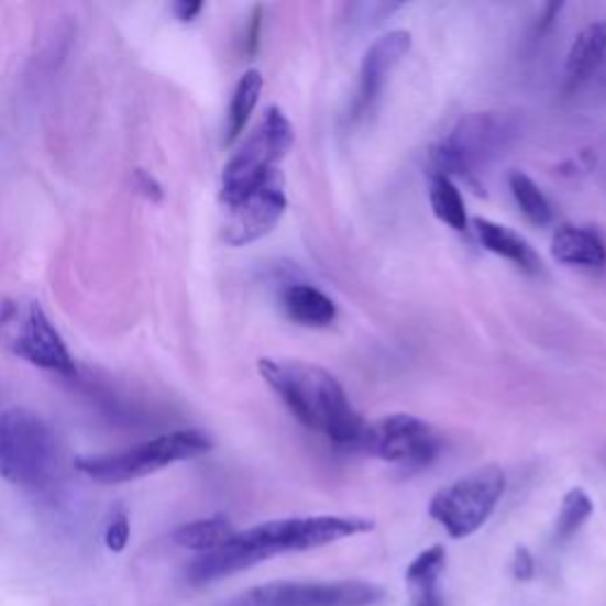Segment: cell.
Wrapping results in <instances>:
<instances>
[{
    "label": "cell",
    "instance_id": "3",
    "mask_svg": "<svg viewBox=\"0 0 606 606\" xmlns=\"http://www.w3.org/2000/svg\"><path fill=\"white\" fill-rule=\"evenodd\" d=\"M59 441L45 419L26 408L0 412V476L14 486L41 488L59 472Z\"/></svg>",
    "mask_w": 606,
    "mask_h": 606
},
{
    "label": "cell",
    "instance_id": "23",
    "mask_svg": "<svg viewBox=\"0 0 606 606\" xmlns=\"http://www.w3.org/2000/svg\"><path fill=\"white\" fill-rule=\"evenodd\" d=\"M131 538V524H129V515L126 509H114V515L110 517V524H107L104 531V546L110 548L112 552H123L129 546Z\"/></svg>",
    "mask_w": 606,
    "mask_h": 606
},
{
    "label": "cell",
    "instance_id": "2",
    "mask_svg": "<svg viewBox=\"0 0 606 606\" xmlns=\"http://www.w3.org/2000/svg\"><path fill=\"white\" fill-rule=\"evenodd\" d=\"M258 372L304 427L339 445H359L365 422L332 372L306 361L275 359H261Z\"/></svg>",
    "mask_w": 606,
    "mask_h": 606
},
{
    "label": "cell",
    "instance_id": "17",
    "mask_svg": "<svg viewBox=\"0 0 606 606\" xmlns=\"http://www.w3.org/2000/svg\"><path fill=\"white\" fill-rule=\"evenodd\" d=\"M445 566V550L433 546L419 552L406 571V581L412 585V606H443L439 595V576Z\"/></svg>",
    "mask_w": 606,
    "mask_h": 606
},
{
    "label": "cell",
    "instance_id": "16",
    "mask_svg": "<svg viewBox=\"0 0 606 606\" xmlns=\"http://www.w3.org/2000/svg\"><path fill=\"white\" fill-rule=\"evenodd\" d=\"M606 55V24H590L573 41L566 57V86L579 88L585 84Z\"/></svg>",
    "mask_w": 606,
    "mask_h": 606
},
{
    "label": "cell",
    "instance_id": "18",
    "mask_svg": "<svg viewBox=\"0 0 606 606\" xmlns=\"http://www.w3.org/2000/svg\"><path fill=\"white\" fill-rule=\"evenodd\" d=\"M263 92V76L258 69H249L235 92H232V100H230V107H228V126H225V143L232 145L235 140L242 135V131L246 129L249 119H252L256 104H258V98Z\"/></svg>",
    "mask_w": 606,
    "mask_h": 606
},
{
    "label": "cell",
    "instance_id": "19",
    "mask_svg": "<svg viewBox=\"0 0 606 606\" xmlns=\"http://www.w3.org/2000/svg\"><path fill=\"white\" fill-rule=\"evenodd\" d=\"M232 536H235V528H232V524L225 517L199 519L192 524H185L174 531L176 546L197 550V552L219 550Z\"/></svg>",
    "mask_w": 606,
    "mask_h": 606
},
{
    "label": "cell",
    "instance_id": "1",
    "mask_svg": "<svg viewBox=\"0 0 606 606\" xmlns=\"http://www.w3.org/2000/svg\"><path fill=\"white\" fill-rule=\"evenodd\" d=\"M372 521L359 517H304L258 524L235 533L219 550L205 552L188 566V581L195 585L211 583L266 562L279 552H301L330 546L359 533L372 531Z\"/></svg>",
    "mask_w": 606,
    "mask_h": 606
},
{
    "label": "cell",
    "instance_id": "10",
    "mask_svg": "<svg viewBox=\"0 0 606 606\" xmlns=\"http://www.w3.org/2000/svg\"><path fill=\"white\" fill-rule=\"evenodd\" d=\"M384 597L375 583H268L244 595L246 606H370Z\"/></svg>",
    "mask_w": 606,
    "mask_h": 606
},
{
    "label": "cell",
    "instance_id": "21",
    "mask_svg": "<svg viewBox=\"0 0 606 606\" xmlns=\"http://www.w3.org/2000/svg\"><path fill=\"white\" fill-rule=\"evenodd\" d=\"M509 190L517 199V207L533 225H548L552 221V207L538 185L521 170L509 174Z\"/></svg>",
    "mask_w": 606,
    "mask_h": 606
},
{
    "label": "cell",
    "instance_id": "22",
    "mask_svg": "<svg viewBox=\"0 0 606 606\" xmlns=\"http://www.w3.org/2000/svg\"><path fill=\"white\" fill-rule=\"evenodd\" d=\"M593 509L595 505L583 488H571L564 495L562 509H559V517H557V526H554L557 540H569L573 533H579V528L590 519Z\"/></svg>",
    "mask_w": 606,
    "mask_h": 606
},
{
    "label": "cell",
    "instance_id": "4",
    "mask_svg": "<svg viewBox=\"0 0 606 606\" xmlns=\"http://www.w3.org/2000/svg\"><path fill=\"white\" fill-rule=\"evenodd\" d=\"M211 448L213 443L205 431L180 429L121 450V453L76 460V470L98 484L114 486L159 472L174 462L207 455Z\"/></svg>",
    "mask_w": 606,
    "mask_h": 606
},
{
    "label": "cell",
    "instance_id": "6",
    "mask_svg": "<svg viewBox=\"0 0 606 606\" xmlns=\"http://www.w3.org/2000/svg\"><path fill=\"white\" fill-rule=\"evenodd\" d=\"M294 145V126L279 107H268L242 147L232 154L221 176V205H230L268 180Z\"/></svg>",
    "mask_w": 606,
    "mask_h": 606
},
{
    "label": "cell",
    "instance_id": "9",
    "mask_svg": "<svg viewBox=\"0 0 606 606\" xmlns=\"http://www.w3.org/2000/svg\"><path fill=\"white\" fill-rule=\"evenodd\" d=\"M287 211L283 170L263 180L256 190L225 205L223 240L230 246L252 244L277 228Z\"/></svg>",
    "mask_w": 606,
    "mask_h": 606
},
{
    "label": "cell",
    "instance_id": "27",
    "mask_svg": "<svg viewBox=\"0 0 606 606\" xmlns=\"http://www.w3.org/2000/svg\"><path fill=\"white\" fill-rule=\"evenodd\" d=\"M261 8L254 10L252 22H249V31H246V55H254L258 51V36H261Z\"/></svg>",
    "mask_w": 606,
    "mask_h": 606
},
{
    "label": "cell",
    "instance_id": "8",
    "mask_svg": "<svg viewBox=\"0 0 606 606\" xmlns=\"http://www.w3.org/2000/svg\"><path fill=\"white\" fill-rule=\"evenodd\" d=\"M359 448L377 460L419 470L439 455L441 441L439 433L419 417L396 412L365 425Z\"/></svg>",
    "mask_w": 606,
    "mask_h": 606
},
{
    "label": "cell",
    "instance_id": "7",
    "mask_svg": "<svg viewBox=\"0 0 606 606\" xmlns=\"http://www.w3.org/2000/svg\"><path fill=\"white\" fill-rule=\"evenodd\" d=\"M505 486V472L497 464H484L433 495L429 515L445 528L450 538H467L488 521Z\"/></svg>",
    "mask_w": 606,
    "mask_h": 606
},
{
    "label": "cell",
    "instance_id": "26",
    "mask_svg": "<svg viewBox=\"0 0 606 606\" xmlns=\"http://www.w3.org/2000/svg\"><path fill=\"white\" fill-rule=\"evenodd\" d=\"M201 10H205V3H199V0H178V3L174 5V12L180 22L197 20V14Z\"/></svg>",
    "mask_w": 606,
    "mask_h": 606
},
{
    "label": "cell",
    "instance_id": "24",
    "mask_svg": "<svg viewBox=\"0 0 606 606\" xmlns=\"http://www.w3.org/2000/svg\"><path fill=\"white\" fill-rule=\"evenodd\" d=\"M511 571H515V576L519 581H531L533 573H536V562H533V554L528 552L526 548H517L515 552V562H511Z\"/></svg>",
    "mask_w": 606,
    "mask_h": 606
},
{
    "label": "cell",
    "instance_id": "28",
    "mask_svg": "<svg viewBox=\"0 0 606 606\" xmlns=\"http://www.w3.org/2000/svg\"><path fill=\"white\" fill-rule=\"evenodd\" d=\"M12 316H14V304L8 299L0 301V328H5V322H10Z\"/></svg>",
    "mask_w": 606,
    "mask_h": 606
},
{
    "label": "cell",
    "instance_id": "15",
    "mask_svg": "<svg viewBox=\"0 0 606 606\" xmlns=\"http://www.w3.org/2000/svg\"><path fill=\"white\" fill-rule=\"evenodd\" d=\"M283 308L297 324L304 328H328L337 318V306L313 285H289L283 289Z\"/></svg>",
    "mask_w": 606,
    "mask_h": 606
},
{
    "label": "cell",
    "instance_id": "25",
    "mask_svg": "<svg viewBox=\"0 0 606 606\" xmlns=\"http://www.w3.org/2000/svg\"><path fill=\"white\" fill-rule=\"evenodd\" d=\"M137 190L152 201H162V197H164L162 185L154 180L150 174H145V170H137Z\"/></svg>",
    "mask_w": 606,
    "mask_h": 606
},
{
    "label": "cell",
    "instance_id": "14",
    "mask_svg": "<svg viewBox=\"0 0 606 606\" xmlns=\"http://www.w3.org/2000/svg\"><path fill=\"white\" fill-rule=\"evenodd\" d=\"M474 230L478 242L484 244V249H488L491 254L511 261L524 273H540V256L519 232L488 219H474Z\"/></svg>",
    "mask_w": 606,
    "mask_h": 606
},
{
    "label": "cell",
    "instance_id": "12",
    "mask_svg": "<svg viewBox=\"0 0 606 606\" xmlns=\"http://www.w3.org/2000/svg\"><path fill=\"white\" fill-rule=\"evenodd\" d=\"M412 48L410 31L394 29L388 34L379 36L365 51L361 62V79H359V98H355V114L370 110L372 102L379 98V92L388 76L398 67V62L406 57Z\"/></svg>",
    "mask_w": 606,
    "mask_h": 606
},
{
    "label": "cell",
    "instance_id": "5",
    "mask_svg": "<svg viewBox=\"0 0 606 606\" xmlns=\"http://www.w3.org/2000/svg\"><path fill=\"white\" fill-rule=\"evenodd\" d=\"M515 137V126L503 114L474 112L462 117L441 143L431 150V174L453 180H476Z\"/></svg>",
    "mask_w": 606,
    "mask_h": 606
},
{
    "label": "cell",
    "instance_id": "13",
    "mask_svg": "<svg viewBox=\"0 0 606 606\" xmlns=\"http://www.w3.org/2000/svg\"><path fill=\"white\" fill-rule=\"evenodd\" d=\"M552 256L564 266L597 271L606 266V244L595 230L579 225H559L552 235Z\"/></svg>",
    "mask_w": 606,
    "mask_h": 606
},
{
    "label": "cell",
    "instance_id": "20",
    "mask_svg": "<svg viewBox=\"0 0 606 606\" xmlns=\"http://www.w3.org/2000/svg\"><path fill=\"white\" fill-rule=\"evenodd\" d=\"M429 201L431 209L437 213V219L445 223L453 230H467L470 219H467V209H464V199L460 190L455 188V183L448 176L441 174H431L429 178Z\"/></svg>",
    "mask_w": 606,
    "mask_h": 606
},
{
    "label": "cell",
    "instance_id": "11",
    "mask_svg": "<svg viewBox=\"0 0 606 606\" xmlns=\"http://www.w3.org/2000/svg\"><path fill=\"white\" fill-rule=\"evenodd\" d=\"M12 351L41 370L57 372V375L65 377L76 375V361L71 359L67 344L62 341L55 324L38 304H31L26 322L20 337L14 339Z\"/></svg>",
    "mask_w": 606,
    "mask_h": 606
}]
</instances>
